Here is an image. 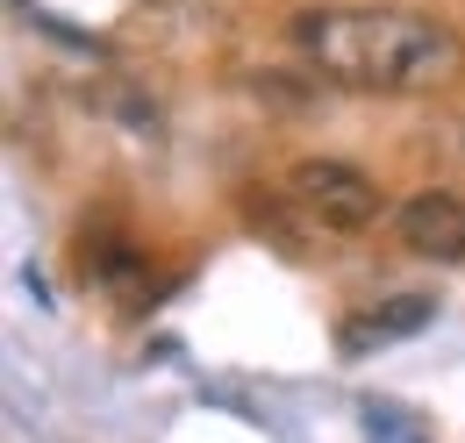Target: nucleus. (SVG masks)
I'll return each mask as SVG.
<instances>
[{
  "label": "nucleus",
  "instance_id": "f03ea898",
  "mask_svg": "<svg viewBox=\"0 0 465 443\" xmlns=\"http://www.w3.org/2000/svg\"><path fill=\"white\" fill-rule=\"evenodd\" d=\"M280 193H287L293 215L308 222V229H322V236H358V229H372L380 208H387V193L358 165H344V158H301Z\"/></svg>",
  "mask_w": 465,
  "mask_h": 443
},
{
  "label": "nucleus",
  "instance_id": "7ed1b4c3",
  "mask_svg": "<svg viewBox=\"0 0 465 443\" xmlns=\"http://www.w3.org/2000/svg\"><path fill=\"white\" fill-rule=\"evenodd\" d=\"M394 236H401L415 258H430V265H465V201L459 193H415L401 201V215H394Z\"/></svg>",
  "mask_w": 465,
  "mask_h": 443
},
{
  "label": "nucleus",
  "instance_id": "20e7f679",
  "mask_svg": "<svg viewBox=\"0 0 465 443\" xmlns=\"http://www.w3.org/2000/svg\"><path fill=\"white\" fill-rule=\"evenodd\" d=\"M430 322H437V300H430V293H394V300L358 308L344 330H337V350H344V358H372V350H387V343L422 336Z\"/></svg>",
  "mask_w": 465,
  "mask_h": 443
},
{
  "label": "nucleus",
  "instance_id": "f257e3e1",
  "mask_svg": "<svg viewBox=\"0 0 465 443\" xmlns=\"http://www.w3.org/2000/svg\"><path fill=\"white\" fill-rule=\"evenodd\" d=\"M293 51L308 57L330 86L351 94H437L465 72V44L451 22L422 7H301Z\"/></svg>",
  "mask_w": 465,
  "mask_h": 443
},
{
  "label": "nucleus",
  "instance_id": "423d86ee",
  "mask_svg": "<svg viewBox=\"0 0 465 443\" xmlns=\"http://www.w3.org/2000/svg\"><path fill=\"white\" fill-rule=\"evenodd\" d=\"M430 151H437L451 172H465V114H451V122H437V129H430Z\"/></svg>",
  "mask_w": 465,
  "mask_h": 443
},
{
  "label": "nucleus",
  "instance_id": "39448f33",
  "mask_svg": "<svg viewBox=\"0 0 465 443\" xmlns=\"http://www.w3.org/2000/svg\"><path fill=\"white\" fill-rule=\"evenodd\" d=\"M358 422H365V443H430L422 415L401 408V400H365V408H358Z\"/></svg>",
  "mask_w": 465,
  "mask_h": 443
}]
</instances>
